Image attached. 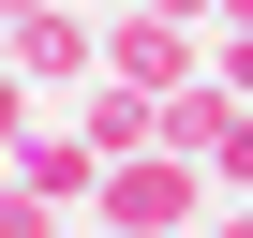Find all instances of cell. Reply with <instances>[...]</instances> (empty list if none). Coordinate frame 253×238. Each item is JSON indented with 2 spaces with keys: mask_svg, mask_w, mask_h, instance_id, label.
<instances>
[{
  "mask_svg": "<svg viewBox=\"0 0 253 238\" xmlns=\"http://www.w3.org/2000/svg\"><path fill=\"white\" fill-rule=\"evenodd\" d=\"M223 194H209V164H179V149H134V164H104V194H89V238H194Z\"/></svg>",
  "mask_w": 253,
  "mask_h": 238,
  "instance_id": "obj_1",
  "label": "cell"
},
{
  "mask_svg": "<svg viewBox=\"0 0 253 238\" xmlns=\"http://www.w3.org/2000/svg\"><path fill=\"white\" fill-rule=\"evenodd\" d=\"M104 75H134V89H194V75H209V30L149 15V0H119V15H104Z\"/></svg>",
  "mask_w": 253,
  "mask_h": 238,
  "instance_id": "obj_2",
  "label": "cell"
},
{
  "mask_svg": "<svg viewBox=\"0 0 253 238\" xmlns=\"http://www.w3.org/2000/svg\"><path fill=\"white\" fill-rule=\"evenodd\" d=\"M15 75H30V89H89V75H104V15H75V0L15 15Z\"/></svg>",
  "mask_w": 253,
  "mask_h": 238,
  "instance_id": "obj_3",
  "label": "cell"
},
{
  "mask_svg": "<svg viewBox=\"0 0 253 238\" xmlns=\"http://www.w3.org/2000/svg\"><path fill=\"white\" fill-rule=\"evenodd\" d=\"M15 179H30V194H60V208L89 223V194H104V149L75 134V104H60V119H30V149H15Z\"/></svg>",
  "mask_w": 253,
  "mask_h": 238,
  "instance_id": "obj_4",
  "label": "cell"
},
{
  "mask_svg": "<svg viewBox=\"0 0 253 238\" xmlns=\"http://www.w3.org/2000/svg\"><path fill=\"white\" fill-rule=\"evenodd\" d=\"M0 238H75V208H60V194H30L15 164H0Z\"/></svg>",
  "mask_w": 253,
  "mask_h": 238,
  "instance_id": "obj_5",
  "label": "cell"
},
{
  "mask_svg": "<svg viewBox=\"0 0 253 238\" xmlns=\"http://www.w3.org/2000/svg\"><path fill=\"white\" fill-rule=\"evenodd\" d=\"M209 194H253V104H223V134H209Z\"/></svg>",
  "mask_w": 253,
  "mask_h": 238,
  "instance_id": "obj_6",
  "label": "cell"
},
{
  "mask_svg": "<svg viewBox=\"0 0 253 238\" xmlns=\"http://www.w3.org/2000/svg\"><path fill=\"white\" fill-rule=\"evenodd\" d=\"M30 119H45V89H30V75H0V164L30 149Z\"/></svg>",
  "mask_w": 253,
  "mask_h": 238,
  "instance_id": "obj_7",
  "label": "cell"
},
{
  "mask_svg": "<svg viewBox=\"0 0 253 238\" xmlns=\"http://www.w3.org/2000/svg\"><path fill=\"white\" fill-rule=\"evenodd\" d=\"M209 75H223V89L253 104V30H209Z\"/></svg>",
  "mask_w": 253,
  "mask_h": 238,
  "instance_id": "obj_8",
  "label": "cell"
},
{
  "mask_svg": "<svg viewBox=\"0 0 253 238\" xmlns=\"http://www.w3.org/2000/svg\"><path fill=\"white\" fill-rule=\"evenodd\" d=\"M194 238H253V194H223V208H209V223H194Z\"/></svg>",
  "mask_w": 253,
  "mask_h": 238,
  "instance_id": "obj_9",
  "label": "cell"
},
{
  "mask_svg": "<svg viewBox=\"0 0 253 238\" xmlns=\"http://www.w3.org/2000/svg\"><path fill=\"white\" fill-rule=\"evenodd\" d=\"M149 15H179V30H223V0H149Z\"/></svg>",
  "mask_w": 253,
  "mask_h": 238,
  "instance_id": "obj_10",
  "label": "cell"
},
{
  "mask_svg": "<svg viewBox=\"0 0 253 238\" xmlns=\"http://www.w3.org/2000/svg\"><path fill=\"white\" fill-rule=\"evenodd\" d=\"M15 15H45V0H0V30H15Z\"/></svg>",
  "mask_w": 253,
  "mask_h": 238,
  "instance_id": "obj_11",
  "label": "cell"
},
{
  "mask_svg": "<svg viewBox=\"0 0 253 238\" xmlns=\"http://www.w3.org/2000/svg\"><path fill=\"white\" fill-rule=\"evenodd\" d=\"M223 30H253V0H223Z\"/></svg>",
  "mask_w": 253,
  "mask_h": 238,
  "instance_id": "obj_12",
  "label": "cell"
},
{
  "mask_svg": "<svg viewBox=\"0 0 253 238\" xmlns=\"http://www.w3.org/2000/svg\"><path fill=\"white\" fill-rule=\"evenodd\" d=\"M0 75H15V30H0Z\"/></svg>",
  "mask_w": 253,
  "mask_h": 238,
  "instance_id": "obj_13",
  "label": "cell"
}]
</instances>
